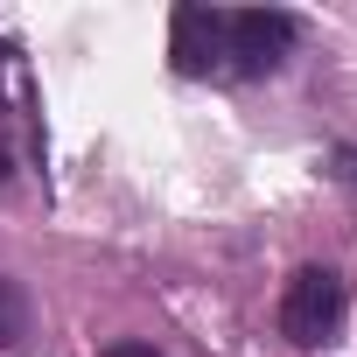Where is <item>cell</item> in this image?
<instances>
[{"label":"cell","mask_w":357,"mask_h":357,"mask_svg":"<svg viewBox=\"0 0 357 357\" xmlns=\"http://www.w3.org/2000/svg\"><path fill=\"white\" fill-rule=\"evenodd\" d=\"M294 43L301 22L287 8H175V70L183 77L252 84L273 77Z\"/></svg>","instance_id":"1"},{"label":"cell","mask_w":357,"mask_h":357,"mask_svg":"<svg viewBox=\"0 0 357 357\" xmlns=\"http://www.w3.org/2000/svg\"><path fill=\"white\" fill-rule=\"evenodd\" d=\"M336 322H343V280L329 266H301L287 280V294H280V336L315 350V343L336 336Z\"/></svg>","instance_id":"2"},{"label":"cell","mask_w":357,"mask_h":357,"mask_svg":"<svg viewBox=\"0 0 357 357\" xmlns=\"http://www.w3.org/2000/svg\"><path fill=\"white\" fill-rule=\"evenodd\" d=\"M29 336V294H22V280H0V350H15Z\"/></svg>","instance_id":"3"},{"label":"cell","mask_w":357,"mask_h":357,"mask_svg":"<svg viewBox=\"0 0 357 357\" xmlns=\"http://www.w3.org/2000/svg\"><path fill=\"white\" fill-rule=\"evenodd\" d=\"M98 357H161V350H154V343H133V336H126V343H105Z\"/></svg>","instance_id":"4"}]
</instances>
